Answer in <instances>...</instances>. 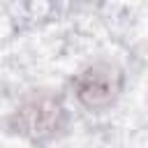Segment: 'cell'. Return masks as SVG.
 <instances>
[{"mask_svg": "<svg viewBox=\"0 0 148 148\" xmlns=\"http://www.w3.org/2000/svg\"><path fill=\"white\" fill-rule=\"evenodd\" d=\"M72 95L88 111L109 109L123 90V72L113 62L97 60L72 76Z\"/></svg>", "mask_w": 148, "mask_h": 148, "instance_id": "7a4b0ae2", "label": "cell"}, {"mask_svg": "<svg viewBox=\"0 0 148 148\" xmlns=\"http://www.w3.org/2000/svg\"><path fill=\"white\" fill-rule=\"evenodd\" d=\"M65 120L67 111L58 95L51 90H32L9 113L7 127L28 141L42 143L53 139L65 127Z\"/></svg>", "mask_w": 148, "mask_h": 148, "instance_id": "6da1fadb", "label": "cell"}]
</instances>
